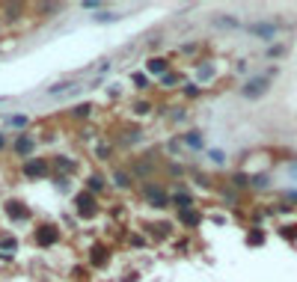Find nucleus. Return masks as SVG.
<instances>
[{"label": "nucleus", "mask_w": 297, "mask_h": 282, "mask_svg": "<svg viewBox=\"0 0 297 282\" xmlns=\"http://www.w3.org/2000/svg\"><path fill=\"white\" fill-rule=\"evenodd\" d=\"M277 74V68H271L268 74H256V77H250L247 83H244V98H262L268 89H271V77Z\"/></svg>", "instance_id": "f257e3e1"}, {"label": "nucleus", "mask_w": 297, "mask_h": 282, "mask_svg": "<svg viewBox=\"0 0 297 282\" xmlns=\"http://www.w3.org/2000/svg\"><path fill=\"white\" fill-rule=\"evenodd\" d=\"M74 211H77L83 220H92V217L101 214V205H98V199H95L89 190H80V193L74 196Z\"/></svg>", "instance_id": "f03ea898"}, {"label": "nucleus", "mask_w": 297, "mask_h": 282, "mask_svg": "<svg viewBox=\"0 0 297 282\" xmlns=\"http://www.w3.org/2000/svg\"><path fill=\"white\" fill-rule=\"evenodd\" d=\"M33 152H36V134L24 131V134H18V137L12 140V155H15V158L30 161V158H33Z\"/></svg>", "instance_id": "7ed1b4c3"}, {"label": "nucleus", "mask_w": 297, "mask_h": 282, "mask_svg": "<svg viewBox=\"0 0 297 282\" xmlns=\"http://www.w3.org/2000/svg\"><path fill=\"white\" fill-rule=\"evenodd\" d=\"M57 241H59V229H57V226H51V223H45V226H39V229L33 232V244H36V247H42V250L54 247Z\"/></svg>", "instance_id": "20e7f679"}, {"label": "nucleus", "mask_w": 297, "mask_h": 282, "mask_svg": "<svg viewBox=\"0 0 297 282\" xmlns=\"http://www.w3.org/2000/svg\"><path fill=\"white\" fill-rule=\"evenodd\" d=\"M51 172V164L45 158H30L24 161V178H45Z\"/></svg>", "instance_id": "39448f33"}, {"label": "nucleus", "mask_w": 297, "mask_h": 282, "mask_svg": "<svg viewBox=\"0 0 297 282\" xmlns=\"http://www.w3.org/2000/svg\"><path fill=\"white\" fill-rule=\"evenodd\" d=\"M6 217L12 223H24V220H30V208L24 202H18V199H9L6 202Z\"/></svg>", "instance_id": "423d86ee"}, {"label": "nucleus", "mask_w": 297, "mask_h": 282, "mask_svg": "<svg viewBox=\"0 0 297 282\" xmlns=\"http://www.w3.org/2000/svg\"><path fill=\"white\" fill-rule=\"evenodd\" d=\"M146 71H149V74H170V59L152 56V59H146Z\"/></svg>", "instance_id": "0eeeda50"}, {"label": "nucleus", "mask_w": 297, "mask_h": 282, "mask_svg": "<svg viewBox=\"0 0 297 282\" xmlns=\"http://www.w3.org/2000/svg\"><path fill=\"white\" fill-rule=\"evenodd\" d=\"M146 199H149L155 208H167V202H170V199H167V193H164L161 187H155V184H149V187H146Z\"/></svg>", "instance_id": "6e6552de"}, {"label": "nucleus", "mask_w": 297, "mask_h": 282, "mask_svg": "<svg viewBox=\"0 0 297 282\" xmlns=\"http://www.w3.org/2000/svg\"><path fill=\"white\" fill-rule=\"evenodd\" d=\"M181 140H184V146H187V149H196V152H199V149H205V137H202V131H187Z\"/></svg>", "instance_id": "1a4fd4ad"}, {"label": "nucleus", "mask_w": 297, "mask_h": 282, "mask_svg": "<svg viewBox=\"0 0 297 282\" xmlns=\"http://www.w3.org/2000/svg\"><path fill=\"white\" fill-rule=\"evenodd\" d=\"M178 223H184V226H199V223H202V214H199V211H193V208L178 211Z\"/></svg>", "instance_id": "9d476101"}, {"label": "nucleus", "mask_w": 297, "mask_h": 282, "mask_svg": "<svg viewBox=\"0 0 297 282\" xmlns=\"http://www.w3.org/2000/svg\"><path fill=\"white\" fill-rule=\"evenodd\" d=\"M107 259H110V250H104L101 244H98V247H92V256H89V262H92L95 268H101Z\"/></svg>", "instance_id": "9b49d317"}, {"label": "nucleus", "mask_w": 297, "mask_h": 282, "mask_svg": "<svg viewBox=\"0 0 297 282\" xmlns=\"http://www.w3.org/2000/svg\"><path fill=\"white\" fill-rule=\"evenodd\" d=\"M15 250H18V241L12 235H0V253L3 256H15Z\"/></svg>", "instance_id": "f8f14e48"}, {"label": "nucleus", "mask_w": 297, "mask_h": 282, "mask_svg": "<svg viewBox=\"0 0 297 282\" xmlns=\"http://www.w3.org/2000/svg\"><path fill=\"white\" fill-rule=\"evenodd\" d=\"M250 33H256V36H265V39H274V33H277V24H253V27H250Z\"/></svg>", "instance_id": "ddd939ff"}, {"label": "nucleus", "mask_w": 297, "mask_h": 282, "mask_svg": "<svg viewBox=\"0 0 297 282\" xmlns=\"http://www.w3.org/2000/svg\"><path fill=\"white\" fill-rule=\"evenodd\" d=\"M173 205H176L178 211H187V208H193V202H190V196H187L184 190H181V193H178V190L173 193Z\"/></svg>", "instance_id": "4468645a"}, {"label": "nucleus", "mask_w": 297, "mask_h": 282, "mask_svg": "<svg viewBox=\"0 0 297 282\" xmlns=\"http://www.w3.org/2000/svg\"><path fill=\"white\" fill-rule=\"evenodd\" d=\"M104 187H107V184H104V178H101V175H89V178H86V190H89L92 196H95V193H101Z\"/></svg>", "instance_id": "2eb2a0df"}, {"label": "nucleus", "mask_w": 297, "mask_h": 282, "mask_svg": "<svg viewBox=\"0 0 297 282\" xmlns=\"http://www.w3.org/2000/svg\"><path fill=\"white\" fill-rule=\"evenodd\" d=\"M71 113H74V119H89L92 116V104H77V107H71Z\"/></svg>", "instance_id": "dca6fc26"}, {"label": "nucleus", "mask_w": 297, "mask_h": 282, "mask_svg": "<svg viewBox=\"0 0 297 282\" xmlns=\"http://www.w3.org/2000/svg\"><path fill=\"white\" fill-rule=\"evenodd\" d=\"M247 244H253V247H259V244H265V232H262L259 226H253V232L247 235Z\"/></svg>", "instance_id": "f3484780"}, {"label": "nucleus", "mask_w": 297, "mask_h": 282, "mask_svg": "<svg viewBox=\"0 0 297 282\" xmlns=\"http://www.w3.org/2000/svg\"><path fill=\"white\" fill-rule=\"evenodd\" d=\"M54 167H57V169H62V172H71V169H74V161L62 155V158H57V161H54Z\"/></svg>", "instance_id": "a211bd4d"}, {"label": "nucleus", "mask_w": 297, "mask_h": 282, "mask_svg": "<svg viewBox=\"0 0 297 282\" xmlns=\"http://www.w3.org/2000/svg\"><path fill=\"white\" fill-rule=\"evenodd\" d=\"M116 184H119V187H131V184H134V178H131L128 172H116Z\"/></svg>", "instance_id": "6ab92c4d"}, {"label": "nucleus", "mask_w": 297, "mask_h": 282, "mask_svg": "<svg viewBox=\"0 0 297 282\" xmlns=\"http://www.w3.org/2000/svg\"><path fill=\"white\" fill-rule=\"evenodd\" d=\"M95 155H98V161H107V158H110V146H104V143H98V149H95Z\"/></svg>", "instance_id": "aec40b11"}, {"label": "nucleus", "mask_w": 297, "mask_h": 282, "mask_svg": "<svg viewBox=\"0 0 297 282\" xmlns=\"http://www.w3.org/2000/svg\"><path fill=\"white\" fill-rule=\"evenodd\" d=\"M9 125H12V128H24V125H27V116H9Z\"/></svg>", "instance_id": "412c9836"}, {"label": "nucleus", "mask_w": 297, "mask_h": 282, "mask_svg": "<svg viewBox=\"0 0 297 282\" xmlns=\"http://www.w3.org/2000/svg\"><path fill=\"white\" fill-rule=\"evenodd\" d=\"M116 18H119V15H113V12H98V15H95V21H116Z\"/></svg>", "instance_id": "4be33fe9"}, {"label": "nucleus", "mask_w": 297, "mask_h": 282, "mask_svg": "<svg viewBox=\"0 0 297 282\" xmlns=\"http://www.w3.org/2000/svg\"><path fill=\"white\" fill-rule=\"evenodd\" d=\"M176 80H178V77H176V74L170 71V74H164V80H161V83H164L167 89H173V83H176Z\"/></svg>", "instance_id": "5701e85b"}, {"label": "nucleus", "mask_w": 297, "mask_h": 282, "mask_svg": "<svg viewBox=\"0 0 297 282\" xmlns=\"http://www.w3.org/2000/svg\"><path fill=\"white\" fill-rule=\"evenodd\" d=\"M184 95H190V98L199 95V86H196V83H187V86H184Z\"/></svg>", "instance_id": "b1692460"}, {"label": "nucleus", "mask_w": 297, "mask_h": 282, "mask_svg": "<svg viewBox=\"0 0 297 282\" xmlns=\"http://www.w3.org/2000/svg\"><path fill=\"white\" fill-rule=\"evenodd\" d=\"M283 54H286V48H283V45H277V48H271V51H268V56H283Z\"/></svg>", "instance_id": "393cba45"}, {"label": "nucleus", "mask_w": 297, "mask_h": 282, "mask_svg": "<svg viewBox=\"0 0 297 282\" xmlns=\"http://www.w3.org/2000/svg\"><path fill=\"white\" fill-rule=\"evenodd\" d=\"M6 149V134H0V152Z\"/></svg>", "instance_id": "a878e982"}, {"label": "nucleus", "mask_w": 297, "mask_h": 282, "mask_svg": "<svg viewBox=\"0 0 297 282\" xmlns=\"http://www.w3.org/2000/svg\"><path fill=\"white\" fill-rule=\"evenodd\" d=\"M289 199H292V202H297V190H292V193H289Z\"/></svg>", "instance_id": "bb28decb"}, {"label": "nucleus", "mask_w": 297, "mask_h": 282, "mask_svg": "<svg viewBox=\"0 0 297 282\" xmlns=\"http://www.w3.org/2000/svg\"><path fill=\"white\" fill-rule=\"evenodd\" d=\"M292 175H297V164H292Z\"/></svg>", "instance_id": "cd10ccee"}]
</instances>
